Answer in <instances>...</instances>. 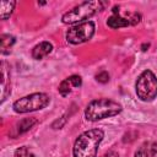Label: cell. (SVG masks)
Here are the masks:
<instances>
[{"label":"cell","mask_w":157,"mask_h":157,"mask_svg":"<svg viewBox=\"0 0 157 157\" xmlns=\"http://www.w3.org/2000/svg\"><path fill=\"white\" fill-rule=\"evenodd\" d=\"M37 123V120L34 118H26V119H22L21 121H18L15 126V132L12 134L13 136H17L18 134H23L26 131H28L34 124Z\"/></svg>","instance_id":"8fae6325"},{"label":"cell","mask_w":157,"mask_h":157,"mask_svg":"<svg viewBox=\"0 0 157 157\" xmlns=\"http://www.w3.org/2000/svg\"><path fill=\"white\" fill-rule=\"evenodd\" d=\"M104 132L101 129H92L82 132L74 144V157H97L98 145Z\"/></svg>","instance_id":"6da1fadb"},{"label":"cell","mask_w":157,"mask_h":157,"mask_svg":"<svg viewBox=\"0 0 157 157\" xmlns=\"http://www.w3.org/2000/svg\"><path fill=\"white\" fill-rule=\"evenodd\" d=\"M81 83H82L81 77L78 75H72V76L65 78L64 81H61V83L59 85V92L61 96L65 97L71 92L72 87H80Z\"/></svg>","instance_id":"52a82bcc"},{"label":"cell","mask_w":157,"mask_h":157,"mask_svg":"<svg viewBox=\"0 0 157 157\" xmlns=\"http://www.w3.org/2000/svg\"><path fill=\"white\" fill-rule=\"evenodd\" d=\"M96 80L98 82H101V83H105V82L109 81V75H108L107 71H101V72H98L96 75Z\"/></svg>","instance_id":"2e32d148"},{"label":"cell","mask_w":157,"mask_h":157,"mask_svg":"<svg viewBox=\"0 0 157 157\" xmlns=\"http://www.w3.org/2000/svg\"><path fill=\"white\" fill-rule=\"evenodd\" d=\"M135 157H157V142L146 141L135 152Z\"/></svg>","instance_id":"ba28073f"},{"label":"cell","mask_w":157,"mask_h":157,"mask_svg":"<svg viewBox=\"0 0 157 157\" xmlns=\"http://www.w3.org/2000/svg\"><path fill=\"white\" fill-rule=\"evenodd\" d=\"M53 49V45L49 43V42H42L39 44H37L33 50H32V56L37 60H40L43 59L44 56H47Z\"/></svg>","instance_id":"30bf717a"},{"label":"cell","mask_w":157,"mask_h":157,"mask_svg":"<svg viewBox=\"0 0 157 157\" xmlns=\"http://www.w3.org/2000/svg\"><path fill=\"white\" fill-rule=\"evenodd\" d=\"M10 93V88L7 85V71H6V64L1 63V102H4Z\"/></svg>","instance_id":"7c38bea8"},{"label":"cell","mask_w":157,"mask_h":157,"mask_svg":"<svg viewBox=\"0 0 157 157\" xmlns=\"http://www.w3.org/2000/svg\"><path fill=\"white\" fill-rule=\"evenodd\" d=\"M113 15L107 20V25L113 28V29H117V28H121V27H126L130 25V21L129 18H125V17H121L119 15V9L115 6L113 7Z\"/></svg>","instance_id":"9c48e42d"},{"label":"cell","mask_w":157,"mask_h":157,"mask_svg":"<svg viewBox=\"0 0 157 157\" xmlns=\"http://www.w3.org/2000/svg\"><path fill=\"white\" fill-rule=\"evenodd\" d=\"M49 96L45 93H32L17 99L13 103V110L16 113H28L45 108L49 104Z\"/></svg>","instance_id":"5b68a950"},{"label":"cell","mask_w":157,"mask_h":157,"mask_svg":"<svg viewBox=\"0 0 157 157\" xmlns=\"http://www.w3.org/2000/svg\"><path fill=\"white\" fill-rule=\"evenodd\" d=\"M15 157H34V155L26 146H22V147H20V148L16 150Z\"/></svg>","instance_id":"9a60e30c"},{"label":"cell","mask_w":157,"mask_h":157,"mask_svg":"<svg viewBox=\"0 0 157 157\" xmlns=\"http://www.w3.org/2000/svg\"><path fill=\"white\" fill-rule=\"evenodd\" d=\"M102 157H119V156H118V153H117L115 151H108V152H105Z\"/></svg>","instance_id":"e0dca14e"},{"label":"cell","mask_w":157,"mask_h":157,"mask_svg":"<svg viewBox=\"0 0 157 157\" xmlns=\"http://www.w3.org/2000/svg\"><path fill=\"white\" fill-rule=\"evenodd\" d=\"M15 44V37L10 34H2L0 37V49L1 54H9L11 47Z\"/></svg>","instance_id":"4fadbf2b"},{"label":"cell","mask_w":157,"mask_h":157,"mask_svg":"<svg viewBox=\"0 0 157 157\" xmlns=\"http://www.w3.org/2000/svg\"><path fill=\"white\" fill-rule=\"evenodd\" d=\"M15 5H16L15 1H1L0 2V18L1 20L9 18L13 11Z\"/></svg>","instance_id":"5bb4252c"},{"label":"cell","mask_w":157,"mask_h":157,"mask_svg":"<svg viewBox=\"0 0 157 157\" xmlns=\"http://www.w3.org/2000/svg\"><path fill=\"white\" fill-rule=\"evenodd\" d=\"M120 112H121V105L118 102L108 98H101L88 103L85 110V117L90 121H97L104 118L114 117Z\"/></svg>","instance_id":"7a4b0ae2"},{"label":"cell","mask_w":157,"mask_h":157,"mask_svg":"<svg viewBox=\"0 0 157 157\" xmlns=\"http://www.w3.org/2000/svg\"><path fill=\"white\" fill-rule=\"evenodd\" d=\"M94 33V23L92 21H85L69 28L66 32V39L71 44H81L92 38Z\"/></svg>","instance_id":"8992f818"},{"label":"cell","mask_w":157,"mask_h":157,"mask_svg":"<svg viewBox=\"0 0 157 157\" xmlns=\"http://www.w3.org/2000/svg\"><path fill=\"white\" fill-rule=\"evenodd\" d=\"M136 94L141 101L150 102L157 96V77L150 71L145 70L136 81Z\"/></svg>","instance_id":"277c9868"},{"label":"cell","mask_w":157,"mask_h":157,"mask_svg":"<svg viewBox=\"0 0 157 157\" xmlns=\"http://www.w3.org/2000/svg\"><path fill=\"white\" fill-rule=\"evenodd\" d=\"M103 2L102 1H85L77 6H75L72 10L66 12L63 16V22L64 23H81L85 22V20H88L92 17L94 13L101 11L103 9Z\"/></svg>","instance_id":"3957f363"}]
</instances>
